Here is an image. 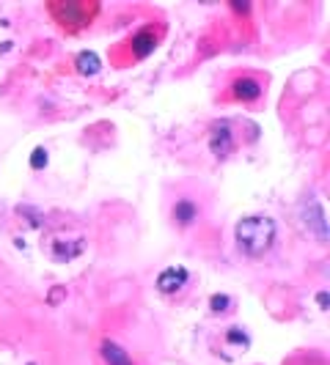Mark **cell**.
<instances>
[{"mask_svg":"<svg viewBox=\"0 0 330 365\" xmlns=\"http://www.w3.org/2000/svg\"><path fill=\"white\" fill-rule=\"evenodd\" d=\"M209 308H212V313H226L231 308V299H229L226 294H215V297L209 299Z\"/></svg>","mask_w":330,"mask_h":365,"instance_id":"obj_12","label":"cell"},{"mask_svg":"<svg viewBox=\"0 0 330 365\" xmlns=\"http://www.w3.org/2000/svg\"><path fill=\"white\" fill-rule=\"evenodd\" d=\"M226 341L229 344H239V346H248V335L242 332V327H234L226 332Z\"/></svg>","mask_w":330,"mask_h":365,"instance_id":"obj_13","label":"cell"},{"mask_svg":"<svg viewBox=\"0 0 330 365\" xmlns=\"http://www.w3.org/2000/svg\"><path fill=\"white\" fill-rule=\"evenodd\" d=\"M275 234H278L275 220L267 217V215H254V217L239 220L237 228H234L237 245L242 247V253L251 258L264 256L275 245Z\"/></svg>","mask_w":330,"mask_h":365,"instance_id":"obj_1","label":"cell"},{"mask_svg":"<svg viewBox=\"0 0 330 365\" xmlns=\"http://www.w3.org/2000/svg\"><path fill=\"white\" fill-rule=\"evenodd\" d=\"M261 93H264L261 80H259V77H251V74L237 77V80L231 83V99H237V102H256Z\"/></svg>","mask_w":330,"mask_h":365,"instance_id":"obj_6","label":"cell"},{"mask_svg":"<svg viewBox=\"0 0 330 365\" xmlns=\"http://www.w3.org/2000/svg\"><path fill=\"white\" fill-rule=\"evenodd\" d=\"M80 253H83V239H61V242H55L53 247V256L58 261H72Z\"/></svg>","mask_w":330,"mask_h":365,"instance_id":"obj_9","label":"cell"},{"mask_svg":"<svg viewBox=\"0 0 330 365\" xmlns=\"http://www.w3.org/2000/svg\"><path fill=\"white\" fill-rule=\"evenodd\" d=\"M31 165H34V168H44V165H47V151H44V148H36L34 157H31Z\"/></svg>","mask_w":330,"mask_h":365,"instance_id":"obj_14","label":"cell"},{"mask_svg":"<svg viewBox=\"0 0 330 365\" xmlns=\"http://www.w3.org/2000/svg\"><path fill=\"white\" fill-rule=\"evenodd\" d=\"M316 299H319V305H322V311H328V292H322V294H319V297H316Z\"/></svg>","mask_w":330,"mask_h":365,"instance_id":"obj_15","label":"cell"},{"mask_svg":"<svg viewBox=\"0 0 330 365\" xmlns=\"http://www.w3.org/2000/svg\"><path fill=\"white\" fill-rule=\"evenodd\" d=\"M303 217H306L309 228H311L316 237L328 239V222H325V212H322V206H319V203L316 201L303 203Z\"/></svg>","mask_w":330,"mask_h":365,"instance_id":"obj_7","label":"cell"},{"mask_svg":"<svg viewBox=\"0 0 330 365\" xmlns=\"http://www.w3.org/2000/svg\"><path fill=\"white\" fill-rule=\"evenodd\" d=\"M99 357L105 360V365H135L127 349L121 346V344H116V341H110V338H105L99 344Z\"/></svg>","mask_w":330,"mask_h":365,"instance_id":"obj_8","label":"cell"},{"mask_svg":"<svg viewBox=\"0 0 330 365\" xmlns=\"http://www.w3.org/2000/svg\"><path fill=\"white\" fill-rule=\"evenodd\" d=\"M190 280V272L184 267H168L165 272L157 274V289L163 294H179L187 286Z\"/></svg>","mask_w":330,"mask_h":365,"instance_id":"obj_5","label":"cell"},{"mask_svg":"<svg viewBox=\"0 0 330 365\" xmlns=\"http://www.w3.org/2000/svg\"><path fill=\"white\" fill-rule=\"evenodd\" d=\"M74 66H77V72L86 74V77H91L102 69V61H99V55L96 53H80L77 55V61H74Z\"/></svg>","mask_w":330,"mask_h":365,"instance_id":"obj_11","label":"cell"},{"mask_svg":"<svg viewBox=\"0 0 330 365\" xmlns=\"http://www.w3.org/2000/svg\"><path fill=\"white\" fill-rule=\"evenodd\" d=\"M209 148H212V154L223 160V157H229L231 151H234V127H231V121H215L212 129H209Z\"/></svg>","mask_w":330,"mask_h":365,"instance_id":"obj_3","label":"cell"},{"mask_svg":"<svg viewBox=\"0 0 330 365\" xmlns=\"http://www.w3.org/2000/svg\"><path fill=\"white\" fill-rule=\"evenodd\" d=\"M196 215H199V209H196V203L190 201V198H182V201L174 206V220L187 228V225H193L196 222Z\"/></svg>","mask_w":330,"mask_h":365,"instance_id":"obj_10","label":"cell"},{"mask_svg":"<svg viewBox=\"0 0 330 365\" xmlns=\"http://www.w3.org/2000/svg\"><path fill=\"white\" fill-rule=\"evenodd\" d=\"M50 14L58 19L61 28L66 31H83L94 22V17L102 11L96 3H50Z\"/></svg>","mask_w":330,"mask_h":365,"instance_id":"obj_2","label":"cell"},{"mask_svg":"<svg viewBox=\"0 0 330 365\" xmlns=\"http://www.w3.org/2000/svg\"><path fill=\"white\" fill-rule=\"evenodd\" d=\"M157 44H160V34L151 31V28H144V31H138V34L127 41L129 58H132V61H144V58H149V55L157 50Z\"/></svg>","mask_w":330,"mask_h":365,"instance_id":"obj_4","label":"cell"}]
</instances>
